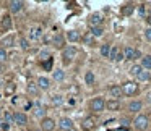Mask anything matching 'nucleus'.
<instances>
[{
	"instance_id": "obj_1",
	"label": "nucleus",
	"mask_w": 151,
	"mask_h": 131,
	"mask_svg": "<svg viewBox=\"0 0 151 131\" xmlns=\"http://www.w3.org/2000/svg\"><path fill=\"white\" fill-rule=\"evenodd\" d=\"M132 125H133V128L137 131H146L148 126H150V117L145 115V113H138L137 117L133 118Z\"/></svg>"
},
{
	"instance_id": "obj_2",
	"label": "nucleus",
	"mask_w": 151,
	"mask_h": 131,
	"mask_svg": "<svg viewBox=\"0 0 151 131\" xmlns=\"http://www.w3.org/2000/svg\"><path fill=\"white\" fill-rule=\"evenodd\" d=\"M76 53H78V50H76L75 46H67V47H63V50H62V62L65 63V65H70V63L75 60Z\"/></svg>"
},
{
	"instance_id": "obj_3",
	"label": "nucleus",
	"mask_w": 151,
	"mask_h": 131,
	"mask_svg": "<svg viewBox=\"0 0 151 131\" xmlns=\"http://www.w3.org/2000/svg\"><path fill=\"white\" fill-rule=\"evenodd\" d=\"M89 110L94 112V113H101L106 110V100L104 97H94L89 100Z\"/></svg>"
},
{
	"instance_id": "obj_4",
	"label": "nucleus",
	"mask_w": 151,
	"mask_h": 131,
	"mask_svg": "<svg viewBox=\"0 0 151 131\" xmlns=\"http://www.w3.org/2000/svg\"><path fill=\"white\" fill-rule=\"evenodd\" d=\"M120 88H122V94H124V95H128V97H132V95H137L138 91H140L138 84H137V83H133V81L124 83Z\"/></svg>"
},
{
	"instance_id": "obj_5",
	"label": "nucleus",
	"mask_w": 151,
	"mask_h": 131,
	"mask_svg": "<svg viewBox=\"0 0 151 131\" xmlns=\"http://www.w3.org/2000/svg\"><path fill=\"white\" fill-rule=\"evenodd\" d=\"M57 128V123L52 117H46L41 120V130L42 131H54Z\"/></svg>"
},
{
	"instance_id": "obj_6",
	"label": "nucleus",
	"mask_w": 151,
	"mask_h": 131,
	"mask_svg": "<svg viewBox=\"0 0 151 131\" xmlns=\"http://www.w3.org/2000/svg\"><path fill=\"white\" fill-rule=\"evenodd\" d=\"M13 123L17 125V126H26L28 125L26 113H23V112H15L13 113Z\"/></svg>"
},
{
	"instance_id": "obj_7",
	"label": "nucleus",
	"mask_w": 151,
	"mask_h": 131,
	"mask_svg": "<svg viewBox=\"0 0 151 131\" xmlns=\"http://www.w3.org/2000/svg\"><path fill=\"white\" fill-rule=\"evenodd\" d=\"M57 126L62 131H70V130H73V120L68 117H62L59 120V123H57Z\"/></svg>"
},
{
	"instance_id": "obj_8",
	"label": "nucleus",
	"mask_w": 151,
	"mask_h": 131,
	"mask_svg": "<svg viewBox=\"0 0 151 131\" xmlns=\"http://www.w3.org/2000/svg\"><path fill=\"white\" fill-rule=\"evenodd\" d=\"M36 86L39 88V91H49L50 89V79L47 76H39L36 79Z\"/></svg>"
},
{
	"instance_id": "obj_9",
	"label": "nucleus",
	"mask_w": 151,
	"mask_h": 131,
	"mask_svg": "<svg viewBox=\"0 0 151 131\" xmlns=\"http://www.w3.org/2000/svg\"><path fill=\"white\" fill-rule=\"evenodd\" d=\"M88 24H89V28L102 26V15H101V13H93V15H89Z\"/></svg>"
},
{
	"instance_id": "obj_10",
	"label": "nucleus",
	"mask_w": 151,
	"mask_h": 131,
	"mask_svg": "<svg viewBox=\"0 0 151 131\" xmlns=\"http://www.w3.org/2000/svg\"><path fill=\"white\" fill-rule=\"evenodd\" d=\"M96 128V121L93 117H86L81 120V130L83 131H93Z\"/></svg>"
},
{
	"instance_id": "obj_11",
	"label": "nucleus",
	"mask_w": 151,
	"mask_h": 131,
	"mask_svg": "<svg viewBox=\"0 0 151 131\" xmlns=\"http://www.w3.org/2000/svg\"><path fill=\"white\" fill-rule=\"evenodd\" d=\"M13 28V21H12L10 15H4L2 20H0V29L2 31H10Z\"/></svg>"
},
{
	"instance_id": "obj_12",
	"label": "nucleus",
	"mask_w": 151,
	"mask_h": 131,
	"mask_svg": "<svg viewBox=\"0 0 151 131\" xmlns=\"http://www.w3.org/2000/svg\"><path fill=\"white\" fill-rule=\"evenodd\" d=\"M8 8H10L12 13H20L24 8V2L23 0H12L10 4H8Z\"/></svg>"
},
{
	"instance_id": "obj_13",
	"label": "nucleus",
	"mask_w": 151,
	"mask_h": 131,
	"mask_svg": "<svg viewBox=\"0 0 151 131\" xmlns=\"http://www.w3.org/2000/svg\"><path fill=\"white\" fill-rule=\"evenodd\" d=\"M46 113H47V110L39 104V102L34 104V107H33V117L34 118H41V120H42V118H46Z\"/></svg>"
},
{
	"instance_id": "obj_14",
	"label": "nucleus",
	"mask_w": 151,
	"mask_h": 131,
	"mask_svg": "<svg viewBox=\"0 0 151 131\" xmlns=\"http://www.w3.org/2000/svg\"><path fill=\"white\" fill-rule=\"evenodd\" d=\"M50 41H52V46L55 47V49L63 50V46H65V37H63L62 34H54Z\"/></svg>"
},
{
	"instance_id": "obj_15",
	"label": "nucleus",
	"mask_w": 151,
	"mask_h": 131,
	"mask_svg": "<svg viewBox=\"0 0 151 131\" xmlns=\"http://www.w3.org/2000/svg\"><path fill=\"white\" fill-rule=\"evenodd\" d=\"M109 95H111L114 100H119V99L124 95V94H122V88L119 84H112L111 88H109Z\"/></svg>"
},
{
	"instance_id": "obj_16",
	"label": "nucleus",
	"mask_w": 151,
	"mask_h": 131,
	"mask_svg": "<svg viewBox=\"0 0 151 131\" xmlns=\"http://www.w3.org/2000/svg\"><path fill=\"white\" fill-rule=\"evenodd\" d=\"M141 108H143V102L141 100H132L130 104L127 105V110L130 112V113H138Z\"/></svg>"
},
{
	"instance_id": "obj_17",
	"label": "nucleus",
	"mask_w": 151,
	"mask_h": 131,
	"mask_svg": "<svg viewBox=\"0 0 151 131\" xmlns=\"http://www.w3.org/2000/svg\"><path fill=\"white\" fill-rule=\"evenodd\" d=\"M67 41H68V42H72V44L80 42V41H81V36H80L78 31L70 29V31H67Z\"/></svg>"
},
{
	"instance_id": "obj_18",
	"label": "nucleus",
	"mask_w": 151,
	"mask_h": 131,
	"mask_svg": "<svg viewBox=\"0 0 151 131\" xmlns=\"http://www.w3.org/2000/svg\"><path fill=\"white\" fill-rule=\"evenodd\" d=\"M0 46H2V49H5V50H7L8 47H13L15 46V36H13V34H10V36L4 37L2 42H0Z\"/></svg>"
},
{
	"instance_id": "obj_19",
	"label": "nucleus",
	"mask_w": 151,
	"mask_h": 131,
	"mask_svg": "<svg viewBox=\"0 0 151 131\" xmlns=\"http://www.w3.org/2000/svg\"><path fill=\"white\" fill-rule=\"evenodd\" d=\"M106 108H107L109 112H117V110H120V102L114 100V99L106 100Z\"/></svg>"
},
{
	"instance_id": "obj_20",
	"label": "nucleus",
	"mask_w": 151,
	"mask_h": 131,
	"mask_svg": "<svg viewBox=\"0 0 151 131\" xmlns=\"http://www.w3.org/2000/svg\"><path fill=\"white\" fill-rule=\"evenodd\" d=\"M124 57H125V60H135V53H137V49H133V47H130V46H127L124 50Z\"/></svg>"
},
{
	"instance_id": "obj_21",
	"label": "nucleus",
	"mask_w": 151,
	"mask_h": 131,
	"mask_svg": "<svg viewBox=\"0 0 151 131\" xmlns=\"http://www.w3.org/2000/svg\"><path fill=\"white\" fill-rule=\"evenodd\" d=\"M137 81H140V83H148V81H151L150 71H148V70H141V71L138 73V76H137Z\"/></svg>"
},
{
	"instance_id": "obj_22",
	"label": "nucleus",
	"mask_w": 151,
	"mask_h": 131,
	"mask_svg": "<svg viewBox=\"0 0 151 131\" xmlns=\"http://www.w3.org/2000/svg\"><path fill=\"white\" fill-rule=\"evenodd\" d=\"M135 4H125L124 7H122V10H120V13L124 15V16H130L132 13H133L135 11Z\"/></svg>"
},
{
	"instance_id": "obj_23",
	"label": "nucleus",
	"mask_w": 151,
	"mask_h": 131,
	"mask_svg": "<svg viewBox=\"0 0 151 131\" xmlns=\"http://www.w3.org/2000/svg\"><path fill=\"white\" fill-rule=\"evenodd\" d=\"M2 120H4V123L7 125V126H10V125L13 123V113H12L10 110H4V113H2Z\"/></svg>"
},
{
	"instance_id": "obj_24",
	"label": "nucleus",
	"mask_w": 151,
	"mask_h": 131,
	"mask_svg": "<svg viewBox=\"0 0 151 131\" xmlns=\"http://www.w3.org/2000/svg\"><path fill=\"white\" fill-rule=\"evenodd\" d=\"M140 66L143 70H151V55H143V57H141Z\"/></svg>"
},
{
	"instance_id": "obj_25",
	"label": "nucleus",
	"mask_w": 151,
	"mask_h": 131,
	"mask_svg": "<svg viewBox=\"0 0 151 131\" xmlns=\"http://www.w3.org/2000/svg\"><path fill=\"white\" fill-rule=\"evenodd\" d=\"M89 34H91L93 37H101L102 34H104V28L102 26H96V28H89Z\"/></svg>"
},
{
	"instance_id": "obj_26",
	"label": "nucleus",
	"mask_w": 151,
	"mask_h": 131,
	"mask_svg": "<svg viewBox=\"0 0 151 131\" xmlns=\"http://www.w3.org/2000/svg\"><path fill=\"white\" fill-rule=\"evenodd\" d=\"M42 37V31H41V28H33V29L29 31V39L33 41H37Z\"/></svg>"
},
{
	"instance_id": "obj_27",
	"label": "nucleus",
	"mask_w": 151,
	"mask_h": 131,
	"mask_svg": "<svg viewBox=\"0 0 151 131\" xmlns=\"http://www.w3.org/2000/svg\"><path fill=\"white\" fill-rule=\"evenodd\" d=\"M26 91H28L29 95H34V97H37V94H39V88L36 86V83H29L28 88H26Z\"/></svg>"
},
{
	"instance_id": "obj_28",
	"label": "nucleus",
	"mask_w": 151,
	"mask_h": 131,
	"mask_svg": "<svg viewBox=\"0 0 151 131\" xmlns=\"http://www.w3.org/2000/svg\"><path fill=\"white\" fill-rule=\"evenodd\" d=\"M94 81H96V76H94V73L91 71V70H89V71H86L85 73V83L88 86H93L94 84Z\"/></svg>"
},
{
	"instance_id": "obj_29",
	"label": "nucleus",
	"mask_w": 151,
	"mask_h": 131,
	"mask_svg": "<svg viewBox=\"0 0 151 131\" xmlns=\"http://www.w3.org/2000/svg\"><path fill=\"white\" fill-rule=\"evenodd\" d=\"M50 104H52L54 107H60V105H63V95L55 94L52 99H50Z\"/></svg>"
},
{
	"instance_id": "obj_30",
	"label": "nucleus",
	"mask_w": 151,
	"mask_h": 131,
	"mask_svg": "<svg viewBox=\"0 0 151 131\" xmlns=\"http://www.w3.org/2000/svg\"><path fill=\"white\" fill-rule=\"evenodd\" d=\"M37 58H39V62L42 63V62H46V60L52 58V53H50L49 50H41V52L37 53Z\"/></svg>"
},
{
	"instance_id": "obj_31",
	"label": "nucleus",
	"mask_w": 151,
	"mask_h": 131,
	"mask_svg": "<svg viewBox=\"0 0 151 131\" xmlns=\"http://www.w3.org/2000/svg\"><path fill=\"white\" fill-rule=\"evenodd\" d=\"M81 42L85 44V46H89V47H91V46H94V37H93L89 33H86L85 36L81 37Z\"/></svg>"
},
{
	"instance_id": "obj_32",
	"label": "nucleus",
	"mask_w": 151,
	"mask_h": 131,
	"mask_svg": "<svg viewBox=\"0 0 151 131\" xmlns=\"http://www.w3.org/2000/svg\"><path fill=\"white\" fill-rule=\"evenodd\" d=\"M111 44H102L101 46V57H104V58H109V53H111Z\"/></svg>"
},
{
	"instance_id": "obj_33",
	"label": "nucleus",
	"mask_w": 151,
	"mask_h": 131,
	"mask_svg": "<svg viewBox=\"0 0 151 131\" xmlns=\"http://www.w3.org/2000/svg\"><path fill=\"white\" fill-rule=\"evenodd\" d=\"M54 79L55 81H59V83H62L63 79H65V71L63 70H54Z\"/></svg>"
},
{
	"instance_id": "obj_34",
	"label": "nucleus",
	"mask_w": 151,
	"mask_h": 131,
	"mask_svg": "<svg viewBox=\"0 0 151 131\" xmlns=\"http://www.w3.org/2000/svg\"><path fill=\"white\" fill-rule=\"evenodd\" d=\"M41 65H42V68L46 70V71H50L52 66H54V57H52V58H49V60H46V62H42Z\"/></svg>"
},
{
	"instance_id": "obj_35",
	"label": "nucleus",
	"mask_w": 151,
	"mask_h": 131,
	"mask_svg": "<svg viewBox=\"0 0 151 131\" xmlns=\"http://www.w3.org/2000/svg\"><path fill=\"white\" fill-rule=\"evenodd\" d=\"M119 47H111V53H109V60L111 62H115V58H117V53H119Z\"/></svg>"
},
{
	"instance_id": "obj_36",
	"label": "nucleus",
	"mask_w": 151,
	"mask_h": 131,
	"mask_svg": "<svg viewBox=\"0 0 151 131\" xmlns=\"http://www.w3.org/2000/svg\"><path fill=\"white\" fill-rule=\"evenodd\" d=\"M7 60H8V52L0 47V63H5Z\"/></svg>"
},
{
	"instance_id": "obj_37",
	"label": "nucleus",
	"mask_w": 151,
	"mask_h": 131,
	"mask_svg": "<svg viewBox=\"0 0 151 131\" xmlns=\"http://www.w3.org/2000/svg\"><path fill=\"white\" fill-rule=\"evenodd\" d=\"M141 70H143V68H141L140 65H133V66H132V68H130V75L137 78V76H138V73H140Z\"/></svg>"
},
{
	"instance_id": "obj_38",
	"label": "nucleus",
	"mask_w": 151,
	"mask_h": 131,
	"mask_svg": "<svg viewBox=\"0 0 151 131\" xmlns=\"http://www.w3.org/2000/svg\"><path fill=\"white\" fill-rule=\"evenodd\" d=\"M20 47L23 50H28V49H29V41L24 39V37H21V39H20Z\"/></svg>"
},
{
	"instance_id": "obj_39",
	"label": "nucleus",
	"mask_w": 151,
	"mask_h": 131,
	"mask_svg": "<svg viewBox=\"0 0 151 131\" xmlns=\"http://www.w3.org/2000/svg\"><path fill=\"white\" fill-rule=\"evenodd\" d=\"M138 15L141 18H146V5H138Z\"/></svg>"
},
{
	"instance_id": "obj_40",
	"label": "nucleus",
	"mask_w": 151,
	"mask_h": 131,
	"mask_svg": "<svg viewBox=\"0 0 151 131\" xmlns=\"http://www.w3.org/2000/svg\"><path fill=\"white\" fill-rule=\"evenodd\" d=\"M120 125L124 128H128L132 125V120H128V118H120Z\"/></svg>"
},
{
	"instance_id": "obj_41",
	"label": "nucleus",
	"mask_w": 151,
	"mask_h": 131,
	"mask_svg": "<svg viewBox=\"0 0 151 131\" xmlns=\"http://www.w3.org/2000/svg\"><path fill=\"white\" fill-rule=\"evenodd\" d=\"M145 39H146L148 42H151V28H146V29H145Z\"/></svg>"
},
{
	"instance_id": "obj_42",
	"label": "nucleus",
	"mask_w": 151,
	"mask_h": 131,
	"mask_svg": "<svg viewBox=\"0 0 151 131\" xmlns=\"http://www.w3.org/2000/svg\"><path fill=\"white\" fill-rule=\"evenodd\" d=\"M7 130H8V126L4 123V120L0 118V131H7Z\"/></svg>"
},
{
	"instance_id": "obj_43",
	"label": "nucleus",
	"mask_w": 151,
	"mask_h": 131,
	"mask_svg": "<svg viewBox=\"0 0 151 131\" xmlns=\"http://www.w3.org/2000/svg\"><path fill=\"white\" fill-rule=\"evenodd\" d=\"M13 91H15V84H12V86H7V92H8V94H12Z\"/></svg>"
},
{
	"instance_id": "obj_44",
	"label": "nucleus",
	"mask_w": 151,
	"mask_h": 131,
	"mask_svg": "<svg viewBox=\"0 0 151 131\" xmlns=\"http://www.w3.org/2000/svg\"><path fill=\"white\" fill-rule=\"evenodd\" d=\"M146 102H148V104L151 105V91H150V92H148V94H146Z\"/></svg>"
},
{
	"instance_id": "obj_45",
	"label": "nucleus",
	"mask_w": 151,
	"mask_h": 131,
	"mask_svg": "<svg viewBox=\"0 0 151 131\" xmlns=\"http://www.w3.org/2000/svg\"><path fill=\"white\" fill-rule=\"evenodd\" d=\"M146 23H148V26L151 28V15H148V16H146Z\"/></svg>"
},
{
	"instance_id": "obj_46",
	"label": "nucleus",
	"mask_w": 151,
	"mask_h": 131,
	"mask_svg": "<svg viewBox=\"0 0 151 131\" xmlns=\"http://www.w3.org/2000/svg\"><path fill=\"white\" fill-rule=\"evenodd\" d=\"M140 57H141V52H140V50H137V53H135V60L140 58Z\"/></svg>"
},
{
	"instance_id": "obj_47",
	"label": "nucleus",
	"mask_w": 151,
	"mask_h": 131,
	"mask_svg": "<svg viewBox=\"0 0 151 131\" xmlns=\"http://www.w3.org/2000/svg\"><path fill=\"white\" fill-rule=\"evenodd\" d=\"M2 113H4V108L0 107V118H2Z\"/></svg>"
},
{
	"instance_id": "obj_48",
	"label": "nucleus",
	"mask_w": 151,
	"mask_h": 131,
	"mask_svg": "<svg viewBox=\"0 0 151 131\" xmlns=\"http://www.w3.org/2000/svg\"><path fill=\"white\" fill-rule=\"evenodd\" d=\"M70 131H76V130H75V128H73V130H70Z\"/></svg>"
},
{
	"instance_id": "obj_49",
	"label": "nucleus",
	"mask_w": 151,
	"mask_h": 131,
	"mask_svg": "<svg viewBox=\"0 0 151 131\" xmlns=\"http://www.w3.org/2000/svg\"><path fill=\"white\" fill-rule=\"evenodd\" d=\"M0 99H2V94H0Z\"/></svg>"
}]
</instances>
